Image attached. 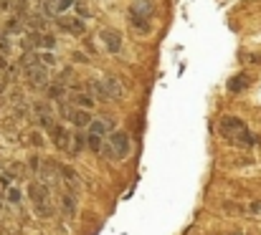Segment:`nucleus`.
<instances>
[{"label":"nucleus","instance_id":"nucleus-2","mask_svg":"<svg viewBox=\"0 0 261 235\" xmlns=\"http://www.w3.org/2000/svg\"><path fill=\"white\" fill-rule=\"evenodd\" d=\"M28 195H31V202H33V208H36V213L41 215V218H51V195H48V187L46 185H41V182H33L31 187H28Z\"/></svg>","mask_w":261,"mask_h":235},{"label":"nucleus","instance_id":"nucleus-3","mask_svg":"<svg viewBox=\"0 0 261 235\" xmlns=\"http://www.w3.org/2000/svg\"><path fill=\"white\" fill-rule=\"evenodd\" d=\"M107 144H109L107 157H109V159H114V162L124 159V157L129 155V150H132V142H129V134H127V132H112Z\"/></svg>","mask_w":261,"mask_h":235},{"label":"nucleus","instance_id":"nucleus-15","mask_svg":"<svg viewBox=\"0 0 261 235\" xmlns=\"http://www.w3.org/2000/svg\"><path fill=\"white\" fill-rule=\"evenodd\" d=\"M41 61H43V66H54V64H56L54 53H41Z\"/></svg>","mask_w":261,"mask_h":235},{"label":"nucleus","instance_id":"nucleus-9","mask_svg":"<svg viewBox=\"0 0 261 235\" xmlns=\"http://www.w3.org/2000/svg\"><path fill=\"white\" fill-rule=\"evenodd\" d=\"M61 208H64V215H66V218L71 220V218H74V215L79 213V205H76V195H69V192H66V195L61 197Z\"/></svg>","mask_w":261,"mask_h":235},{"label":"nucleus","instance_id":"nucleus-7","mask_svg":"<svg viewBox=\"0 0 261 235\" xmlns=\"http://www.w3.org/2000/svg\"><path fill=\"white\" fill-rule=\"evenodd\" d=\"M249 83H251V76H249V74H236V76H231V81H228V91H231V94H241Z\"/></svg>","mask_w":261,"mask_h":235},{"label":"nucleus","instance_id":"nucleus-10","mask_svg":"<svg viewBox=\"0 0 261 235\" xmlns=\"http://www.w3.org/2000/svg\"><path fill=\"white\" fill-rule=\"evenodd\" d=\"M61 177H64V182L74 190V192H79L82 190V185H79V177L71 172V167H61Z\"/></svg>","mask_w":261,"mask_h":235},{"label":"nucleus","instance_id":"nucleus-4","mask_svg":"<svg viewBox=\"0 0 261 235\" xmlns=\"http://www.w3.org/2000/svg\"><path fill=\"white\" fill-rule=\"evenodd\" d=\"M48 132H51V139H54V144H56L59 150H69V142H71V137H69V132H66L64 127L54 124V127H48Z\"/></svg>","mask_w":261,"mask_h":235},{"label":"nucleus","instance_id":"nucleus-6","mask_svg":"<svg viewBox=\"0 0 261 235\" xmlns=\"http://www.w3.org/2000/svg\"><path fill=\"white\" fill-rule=\"evenodd\" d=\"M59 25H61L66 33H76V36L84 33V20H82V18H59Z\"/></svg>","mask_w":261,"mask_h":235},{"label":"nucleus","instance_id":"nucleus-12","mask_svg":"<svg viewBox=\"0 0 261 235\" xmlns=\"http://www.w3.org/2000/svg\"><path fill=\"white\" fill-rule=\"evenodd\" d=\"M87 147L91 150V152H94V155H99V152L104 150V137L91 132V134H89V139H87Z\"/></svg>","mask_w":261,"mask_h":235},{"label":"nucleus","instance_id":"nucleus-13","mask_svg":"<svg viewBox=\"0 0 261 235\" xmlns=\"http://www.w3.org/2000/svg\"><path fill=\"white\" fill-rule=\"evenodd\" d=\"M76 5V0H56V5H51L48 10H54V13H64V10H69V8H74Z\"/></svg>","mask_w":261,"mask_h":235},{"label":"nucleus","instance_id":"nucleus-16","mask_svg":"<svg viewBox=\"0 0 261 235\" xmlns=\"http://www.w3.org/2000/svg\"><path fill=\"white\" fill-rule=\"evenodd\" d=\"M104 129H107L104 122H94V124H91V132H94V134H101V137H104Z\"/></svg>","mask_w":261,"mask_h":235},{"label":"nucleus","instance_id":"nucleus-14","mask_svg":"<svg viewBox=\"0 0 261 235\" xmlns=\"http://www.w3.org/2000/svg\"><path fill=\"white\" fill-rule=\"evenodd\" d=\"M33 41H36L38 46H43V48H54V46H56V41H54L51 36H46V33H43V36H33Z\"/></svg>","mask_w":261,"mask_h":235},{"label":"nucleus","instance_id":"nucleus-1","mask_svg":"<svg viewBox=\"0 0 261 235\" xmlns=\"http://www.w3.org/2000/svg\"><path fill=\"white\" fill-rule=\"evenodd\" d=\"M218 132H221V137H223L226 142L239 144V147H254V144L259 142V139L249 132L246 122H244L241 116H233V114L221 116V122H218Z\"/></svg>","mask_w":261,"mask_h":235},{"label":"nucleus","instance_id":"nucleus-17","mask_svg":"<svg viewBox=\"0 0 261 235\" xmlns=\"http://www.w3.org/2000/svg\"><path fill=\"white\" fill-rule=\"evenodd\" d=\"M8 200H10V202H18V200H20L18 190H8Z\"/></svg>","mask_w":261,"mask_h":235},{"label":"nucleus","instance_id":"nucleus-11","mask_svg":"<svg viewBox=\"0 0 261 235\" xmlns=\"http://www.w3.org/2000/svg\"><path fill=\"white\" fill-rule=\"evenodd\" d=\"M71 101H74L79 109H91V106H94V99H91L89 94H84V91H74V94H71Z\"/></svg>","mask_w":261,"mask_h":235},{"label":"nucleus","instance_id":"nucleus-8","mask_svg":"<svg viewBox=\"0 0 261 235\" xmlns=\"http://www.w3.org/2000/svg\"><path fill=\"white\" fill-rule=\"evenodd\" d=\"M71 122H74V127H79V129L89 127V124H91V114H89V109L74 106V111H71Z\"/></svg>","mask_w":261,"mask_h":235},{"label":"nucleus","instance_id":"nucleus-5","mask_svg":"<svg viewBox=\"0 0 261 235\" xmlns=\"http://www.w3.org/2000/svg\"><path fill=\"white\" fill-rule=\"evenodd\" d=\"M101 41L107 43V48H109L112 53H117V51L122 48V36H119L117 31H112V28H104V31H101Z\"/></svg>","mask_w":261,"mask_h":235}]
</instances>
